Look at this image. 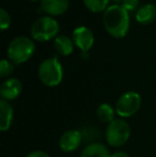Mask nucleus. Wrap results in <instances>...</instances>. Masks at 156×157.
Here are the masks:
<instances>
[{
  "instance_id": "f257e3e1",
  "label": "nucleus",
  "mask_w": 156,
  "mask_h": 157,
  "mask_svg": "<svg viewBox=\"0 0 156 157\" xmlns=\"http://www.w3.org/2000/svg\"><path fill=\"white\" fill-rule=\"evenodd\" d=\"M103 24L109 35L122 39L128 33L129 15L121 4H112L103 14Z\"/></svg>"
},
{
  "instance_id": "f03ea898",
  "label": "nucleus",
  "mask_w": 156,
  "mask_h": 157,
  "mask_svg": "<svg viewBox=\"0 0 156 157\" xmlns=\"http://www.w3.org/2000/svg\"><path fill=\"white\" fill-rule=\"evenodd\" d=\"M36 52V44L33 40L27 36L14 37L10 42L6 55L11 62L14 64H23L27 62Z\"/></svg>"
},
{
  "instance_id": "7ed1b4c3",
  "label": "nucleus",
  "mask_w": 156,
  "mask_h": 157,
  "mask_svg": "<svg viewBox=\"0 0 156 157\" xmlns=\"http://www.w3.org/2000/svg\"><path fill=\"white\" fill-rule=\"evenodd\" d=\"M39 79L44 86L54 88L59 86L63 80V67L57 57L47 58L39 65Z\"/></svg>"
},
{
  "instance_id": "20e7f679",
  "label": "nucleus",
  "mask_w": 156,
  "mask_h": 157,
  "mask_svg": "<svg viewBox=\"0 0 156 157\" xmlns=\"http://www.w3.org/2000/svg\"><path fill=\"white\" fill-rule=\"evenodd\" d=\"M131 132V125L125 121V119L116 118L107 125L105 138L109 147H120L129 140Z\"/></svg>"
},
{
  "instance_id": "39448f33",
  "label": "nucleus",
  "mask_w": 156,
  "mask_h": 157,
  "mask_svg": "<svg viewBox=\"0 0 156 157\" xmlns=\"http://www.w3.org/2000/svg\"><path fill=\"white\" fill-rule=\"evenodd\" d=\"M59 24L51 16H42L36 19L31 26L30 34L32 40L38 42H48L57 37L59 32Z\"/></svg>"
},
{
  "instance_id": "423d86ee",
  "label": "nucleus",
  "mask_w": 156,
  "mask_h": 157,
  "mask_svg": "<svg viewBox=\"0 0 156 157\" xmlns=\"http://www.w3.org/2000/svg\"><path fill=\"white\" fill-rule=\"evenodd\" d=\"M141 104L142 98L139 93L135 91H128L119 97L115 108L119 118L127 119L135 116L139 111Z\"/></svg>"
},
{
  "instance_id": "0eeeda50",
  "label": "nucleus",
  "mask_w": 156,
  "mask_h": 157,
  "mask_svg": "<svg viewBox=\"0 0 156 157\" xmlns=\"http://www.w3.org/2000/svg\"><path fill=\"white\" fill-rule=\"evenodd\" d=\"M83 140L82 132L78 129H70L64 132L59 139V147L64 153H72L80 147Z\"/></svg>"
},
{
  "instance_id": "6e6552de",
  "label": "nucleus",
  "mask_w": 156,
  "mask_h": 157,
  "mask_svg": "<svg viewBox=\"0 0 156 157\" xmlns=\"http://www.w3.org/2000/svg\"><path fill=\"white\" fill-rule=\"evenodd\" d=\"M72 40L81 52H88L94 44V34L88 27L80 26L74 29Z\"/></svg>"
},
{
  "instance_id": "1a4fd4ad",
  "label": "nucleus",
  "mask_w": 156,
  "mask_h": 157,
  "mask_svg": "<svg viewBox=\"0 0 156 157\" xmlns=\"http://www.w3.org/2000/svg\"><path fill=\"white\" fill-rule=\"evenodd\" d=\"M23 91L21 81L17 78H8L0 86V95L1 99L11 101L16 99Z\"/></svg>"
},
{
  "instance_id": "9d476101",
  "label": "nucleus",
  "mask_w": 156,
  "mask_h": 157,
  "mask_svg": "<svg viewBox=\"0 0 156 157\" xmlns=\"http://www.w3.org/2000/svg\"><path fill=\"white\" fill-rule=\"evenodd\" d=\"M69 6V0H41V9L51 17L63 15Z\"/></svg>"
},
{
  "instance_id": "9b49d317",
  "label": "nucleus",
  "mask_w": 156,
  "mask_h": 157,
  "mask_svg": "<svg viewBox=\"0 0 156 157\" xmlns=\"http://www.w3.org/2000/svg\"><path fill=\"white\" fill-rule=\"evenodd\" d=\"M14 121V109L10 101H0V130L2 132H8Z\"/></svg>"
},
{
  "instance_id": "f8f14e48",
  "label": "nucleus",
  "mask_w": 156,
  "mask_h": 157,
  "mask_svg": "<svg viewBox=\"0 0 156 157\" xmlns=\"http://www.w3.org/2000/svg\"><path fill=\"white\" fill-rule=\"evenodd\" d=\"M135 17L140 25H150L156 19V6L152 3H146L139 6Z\"/></svg>"
},
{
  "instance_id": "ddd939ff",
  "label": "nucleus",
  "mask_w": 156,
  "mask_h": 157,
  "mask_svg": "<svg viewBox=\"0 0 156 157\" xmlns=\"http://www.w3.org/2000/svg\"><path fill=\"white\" fill-rule=\"evenodd\" d=\"M111 153L105 144L91 142L87 144L79 154V157H110Z\"/></svg>"
},
{
  "instance_id": "4468645a",
  "label": "nucleus",
  "mask_w": 156,
  "mask_h": 157,
  "mask_svg": "<svg viewBox=\"0 0 156 157\" xmlns=\"http://www.w3.org/2000/svg\"><path fill=\"white\" fill-rule=\"evenodd\" d=\"M74 46L73 40L67 35H58L55 39V49L61 56H70L74 52Z\"/></svg>"
},
{
  "instance_id": "2eb2a0df",
  "label": "nucleus",
  "mask_w": 156,
  "mask_h": 157,
  "mask_svg": "<svg viewBox=\"0 0 156 157\" xmlns=\"http://www.w3.org/2000/svg\"><path fill=\"white\" fill-rule=\"evenodd\" d=\"M116 114H117L116 108L112 107L108 103L101 104L97 107V109H96V117H97V119L102 123H105L107 125L115 120Z\"/></svg>"
},
{
  "instance_id": "dca6fc26",
  "label": "nucleus",
  "mask_w": 156,
  "mask_h": 157,
  "mask_svg": "<svg viewBox=\"0 0 156 157\" xmlns=\"http://www.w3.org/2000/svg\"><path fill=\"white\" fill-rule=\"evenodd\" d=\"M83 4L93 13H102L108 9L110 0H82Z\"/></svg>"
},
{
  "instance_id": "f3484780",
  "label": "nucleus",
  "mask_w": 156,
  "mask_h": 157,
  "mask_svg": "<svg viewBox=\"0 0 156 157\" xmlns=\"http://www.w3.org/2000/svg\"><path fill=\"white\" fill-rule=\"evenodd\" d=\"M13 72H14V63L6 59H2L0 62V77L1 78L9 77Z\"/></svg>"
},
{
  "instance_id": "a211bd4d",
  "label": "nucleus",
  "mask_w": 156,
  "mask_h": 157,
  "mask_svg": "<svg viewBox=\"0 0 156 157\" xmlns=\"http://www.w3.org/2000/svg\"><path fill=\"white\" fill-rule=\"evenodd\" d=\"M11 25V17L9 15V13L4 10L3 8L0 9V27H1V30L4 31L6 30Z\"/></svg>"
},
{
  "instance_id": "6ab92c4d",
  "label": "nucleus",
  "mask_w": 156,
  "mask_h": 157,
  "mask_svg": "<svg viewBox=\"0 0 156 157\" xmlns=\"http://www.w3.org/2000/svg\"><path fill=\"white\" fill-rule=\"evenodd\" d=\"M121 6H122L127 12L135 11L136 9H137V6H139V0H123Z\"/></svg>"
},
{
  "instance_id": "aec40b11",
  "label": "nucleus",
  "mask_w": 156,
  "mask_h": 157,
  "mask_svg": "<svg viewBox=\"0 0 156 157\" xmlns=\"http://www.w3.org/2000/svg\"><path fill=\"white\" fill-rule=\"evenodd\" d=\"M27 157H50L49 154L46 153L45 151H42V150H36V151L30 152L27 155Z\"/></svg>"
},
{
  "instance_id": "412c9836",
  "label": "nucleus",
  "mask_w": 156,
  "mask_h": 157,
  "mask_svg": "<svg viewBox=\"0 0 156 157\" xmlns=\"http://www.w3.org/2000/svg\"><path fill=\"white\" fill-rule=\"evenodd\" d=\"M110 157H131V156L125 151H117V152H113L110 155Z\"/></svg>"
},
{
  "instance_id": "4be33fe9",
  "label": "nucleus",
  "mask_w": 156,
  "mask_h": 157,
  "mask_svg": "<svg viewBox=\"0 0 156 157\" xmlns=\"http://www.w3.org/2000/svg\"><path fill=\"white\" fill-rule=\"evenodd\" d=\"M112 1L115 2V4H121L123 0H112Z\"/></svg>"
},
{
  "instance_id": "5701e85b",
  "label": "nucleus",
  "mask_w": 156,
  "mask_h": 157,
  "mask_svg": "<svg viewBox=\"0 0 156 157\" xmlns=\"http://www.w3.org/2000/svg\"><path fill=\"white\" fill-rule=\"evenodd\" d=\"M30 1H32V2H36V1H39V0H30Z\"/></svg>"
}]
</instances>
